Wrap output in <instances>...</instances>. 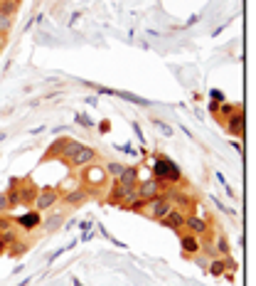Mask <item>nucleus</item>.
Here are the masks:
<instances>
[{
  "label": "nucleus",
  "mask_w": 256,
  "mask_h": 286,
  "mask_svg": "<svg viewBox=\"0 0 256 286\" xmlns=\"http://www.w3.org/2000/svg\"><path fill=\"white\" fill-rule=\"evenodd\" d=\"M153 178L160 180L163 185H180L182 183V171L177 168V163L170 161L168 156H155V163H153Z\"/></svg>",
  "instance_id": "1"
},
{
  "label": "nucleus",
  "mask_w": 256,
  "mask_h": 286,
  "mask_svg": "<svg viewBox=\"0 0 256 286\" xmlns=\"http://www.w3.org/2000/svg\"><path fill=\"white\" fill-rule=\"evenodd\" d=\"M170 210H172L170 198H168L165 193H160V195H155V198H150V200H148L145 210H143V217H150V220H163Z\"/></svg>",
  "instance_id": "2"
},
{
  "label": "nucleus",
  "mask_w": 256,
  "mask_h": 286,
  "mask_svg": "<svg viewBox=\"0 0 256 286\" xmlns=\"http://www.w3.org/2000/svg\"><path fill=\"white\" fill-rule=\"evenodd\" d=\"M82 143L74 141V138H59V141H55L50 148H47V153H45V158H59V161H64L67 163V158L79 148Z\"/></svg>",
  "instance_id": "3"
},
{
  "label": "nucleus",
  "mask_w": 256,
  "mask_h": 286,
  "mask_svg": "<svg viewBox=\"0 0 256 286\" xmlns=\"http://www.w3.org/2000/svg\"><path fill=\"white\" fill-rule=\"evenodd\" d=\"M96 161V148H91V146H79L69 158H67V163L64 166H69V168H86V166H91Z\"/></svg>",
  "instance_id": "4"
},
{
  "label": "nucleus",
  "mask_w": 256,
  "mask_h": 286,
  "mask_svg": "<svg viewBox=\"0 0 256 286\" xmlns=\"http://www.w3.org/2000/svg\"><path fill=\"white\" fill-rule=\"evenodd\" d=\"M57 202H59V190L57 188H40L37 195H35L32 207H35L37 212H50Z\"/></svg>",
  "instance_id": "5"
},
{
  "label": "nucleus",
  "mask_w": 256,
  "mask_h": 286,
  "mask_svg": "<svg viewBox=\"0 0 256 286\" xmlns=\"http://www.w3.org/2000/svg\"><path fill=\"white\" fill-rule=\"evenodd\" d=\"M13 225L18 229H23V232H35V229H40V225H42V212L28 210V212L13 217Z\"/></svg>",
  "instance_id": "6"
},
{
  "label": "nucleus",
  "mask_w": 256,
  "mask_h": 286,
  "mask_svg": "<svg viewBox=\"0 0 256 286\" xmlns=\"http://www.w3.org/2000/svg\"><path fill=\"white\" fill-rule=\"evenodd\" d=\"M185 220H187V212L172 207L170 212H168L163 220H158V222H160L163 227H168L170 232H175V234H180V232H185Z\"/></svg>",
  "instance_id": "7"
},
{
  "label": "nucleus",
  "mask_w": 256,
  "mask_h": 286,
  "mask_svg": "<svg viewBox=\"0 0 256 286\" xmlns=\"http://www.w3.org/2000/svg\"><path fill=\"white\" fill-rule=\"evenodd\" d=\"M163 190H165V185H163L160 180H155V178H148V180H138V185H136V195H138L141 200H150V198L160 195Z\"/></svg>",
  "instance_id": "8"
},
{
  "label": "nucleus",
  "mask_w": 256,
  "mask_h": 286,
  "mask_svg": "<svg viewBox=\"0 0 256 286\" xmlns=\"http://www.w3.org/2000/svg\"><path fill=\"white\" fill-rule=\"evenodd\" d=\"M180 247H182V254L185 257H195V254L202 252L199 237H195L192 232H180Z\"/></svg>",
  "instance_id": "9"
},
{
  "label": "nucleus",
  "mask_w": 256,
  "mask_h": 286,
  "mask_svg": "<svg viewBox=\"0 0 256 286\" xmlns=\"http://www.w3.org/2000/svg\"><path fill=\"white\" fill-rule=\"evenodd\" d=\"M35 195H37V185L32 183V178H25L23 183H18V198L23 207H30L35 202Z\"/></svg>",
  "instance_id": "10"
},
{
  "label": "nucleus",
  "mask_w": 256,
  "mask_h": 286,
  "mask_svg": "<svg viewBox=\"0 0 256 286\" xmlns=\"http://www.w3.org/2000/svg\"><path fill=\"white\" fill-rule=\"evenodd\" d=\"M89 190L86 188H74V190H69V193H64V195H59V202H64V205H69V207H79V205H84L89 200Z\"/></svg>",
  "instance_id": "11"
},
{
  "label": "nucleus",
  "mask_w": 256,
  "mask_h": 286,
  "mask_svg": "<svg viewBox=\"0 0 256 286\" xmlns=\"http://www.w3.org/2000/svg\"><path fill=\"white\" fill-rule=\"evenodd\" d=\"M224 128H227L229 136L241 138V133H244V111H241V109H239V111H234V114L224 121Z\"/></svg>",
  "instance_id": "12"
},
{
  "label": "nucleus",
  "mask_w": 256,
  "mask_h": 286,
  "mask_svg": "<svg viewBox=\"0 0 256 286\" xmlns=\"http://www.w3.org/2000/svg\"><path fill=\"white\" fill-rule=\"evenodd\" d=\"M185 229L192 232L195 237H204V234L209 232V222L202 220V217H197V215H187V220H185Z\"/></svg>",
  "instance_id": "13"
},
{
  "label": "nucleus",
  "mask_w": 256,
  "mask_h": 286,
  "mask_svg": "<svg viewBox=\"0 0 256 286\" xmlns=\"http://www.w3.org/2000/svg\"><path fill=\"white\" fill-rule=\"evenodd\" d=\"M84 180L86 183H91V185H104L106 183V171H104V166L99 168V166H86L84 168Z\"/></svg>",
  "instance_id": "14"
},
{
  "label": "nucleus",
  "mask_w": 256,
  "mask_h": 286,
  "mask_svg": "<svg viewBox=\"0 0 256 286\" xmlns=\"http://www.w3.org/2000/svg\"><path fill=\"white\" fill-rule=\"evenodd\" d=\"M52 210H55V207H52ZM62 225H64V212L55 210V212H50V215L42 220V225H40V227L45 229V232H50V234H52V232H57Z\"/></svg>",
  "instance_id": "15"
},
{
  "label": "nucleus",
  "mask_w": 256,
  "mask_h": 286,
  "mask_svg": "<svg viewBox=\"0 0 256 286\" xmlns=\"http://www.w3.org/2000/svg\"><path fill=\"white\" fill-rule=\"evenodd\" d=\"M114 96L123 99V101H128V104H136V106H141V109H145V106L153 104V101L143 99V96H138V94H131V91H114Z\"/></svg>",
  "instance_id": "16"
},
{
  "label": "nucleus",
  "mask_w": 256,
  "mask_h": 286,
  "mask_svg": "<svg viewBox=\"0 0 256 286\" xmlns=\"http://www.w3.org/2000/svg\"><path fill=\"white\" fill-rule=\"evenodd\" d=\"M212 247H214V254H219V257H227L229 252H231V244H229L227 234H222V232L214 237V244Z\"/></svg>",
  "instance_id": "17"
},
{
  "label": "nucleus",
  "mask_w": 256,
  "mask_h": 286,
  "mask_svg": "<svg viewBox=\"0 0 256 286\" xmlns=\"http://www.w3.org/2000/svg\"><path fill=\"white\" fill-rule=\"evenodd\" d=\"M229 257V254H227ZM227 257H214L209 264H207V269H209V274L212 276H222L224 271H227Z\"/></svg>",
  "instance_id": "18"
},
{
  "label": "nucleus",
  "mask_w": 256,
  "mask_h": 286,
  "mask_svg": "<svg viewBox=\"0 0 256 286\" xmlns=\"http://www.w3.org/2000/svg\"><path fill=\"white\" fill-rule=\"evenodd\" d=\"M104 171H106V175H109L111 180H118V178L123 175V171H126V163H118V161H109V163H104Z\"/></svg>",
  "instance_id": "19"
},
{
  "label": "nucleus",
  "mask_w": 256,
  "mask_h": 286,
  "mask_svg": "<svg viewBox=\"0 0 256 286\" xmlns=\"http://www.w3.org/2000/svg\"><path fill=\"white\" fill-rule=\"evenodd\" d=\"M28 249H30V244H28V242H23V239H15L10 247H5V252H8L10 257H23Z\"/></svg>",
  "instance_id": "20"
},
{
  "label": "nucleus",
  "mask_w": 256,
  "mask_h": 286,
  "mask_svg": "<svg viewBox=\"0 0 256 286\" xmlns=\"http://www.w3.org/2000/svg\"><path fill=\"white\" fill-rule=\"evenodd\" d=\"M239 109H241L239 104H229V101H222V104H219V109H217V114H214V116H219V118H224V121H227L229 116L234 114V111H239Z\"/></svg>",
  "instance_id": "21"
},
{
  "label": "nucleus",
  "mask_w": 256,
  "mask_h": 286,
  "mask_svg": "<svg viewBox=\"0 0 256 286\" xmlns=\"http://www.w3.org/2000/svg\"><path fill=\"white\" fill-rule=\"evenodd\" d=\"M18 8H20V3H13V0H0V15H10V18H15Z\"/></svg>",
  "instance_id": "22"
},
{
  "label": "nucleus",
  "mask_w": 256,
  "mask_h": 286,
  "mask_svg": "<svg viewBox=\"0 0 256 286\" xmlns=\"http://www.w3.org/2000/svg\"><path fill=\"white\" fill-rule=\"evenodd\" d=\"M13 215H8V212H0V234L3 232H8V229H13Z\"/></svg>",
  "instance_id": "23"
},
{
  "label": "nucleus",
  "mask_w": 256,
  "mask_h": 286,
  "mask_svg": "<svg viewBox=\"0 0 256 286\" xmlns=\"http://www.w3.org/2000/svg\"><path fill=\"white\" fill-rule=\"evenodd\" d=\"M13 30V18L10 15H0V37H5Z\"/></svg>",
  "instance_id": "24"
},
{
  "label": "nucleus",
  "mask_w": 256,
  "mask_h": 286,
  "mask_svg": "<svg viewBox=\"0 0 256 286\" xmlns=\"http://www.w3.org/2000/svg\"><path fill=\"white\" fill-rule=\"evenodd\" d=\"M145 205H148V200H141V198H138L136 202H131V205H128V210H131V212H138V215H143Z\"/></svg>",
  "instance_id": "25"
},
{
  "label": "nucleus",
  "mask_w": 256,
  "mask_h": 286,
  "mask_svg": "<svg viewBox=\"0 0 256 286\" xmlns=\"http://www.w3.org/2000/svg\"><path fill=\"white\" fill-rule=\"evenodd\" d=\"M77 121H79V126H84V128H91V126H94V121L86 114H77Z\"/></svg>",
  "instance_id": "26"
},
{
  "label": "nucleus",
  "mask_w": 256,
  "mask_h": 286,
  "mask_svg": "<svg viewBox=\"0 0 256 286\" xmlns=\"http://www.w3.org/2000/svg\"><path fill=\"white\" fill-rule=\"evenodd\" d=\"M155 128H158L160 133H165V136H170V133H172V128L165 123V121H155Z\"/></svg>",
  "instance_id": "27"
},
{
  "label": "nucleus",
  "mask_w": 256,
  "mask_h": 286,
  "mask_svg": "<svg viewBox=\"0 0 256 286\" xmlns=\"http://www.w3.org/2000/svg\"><path fill=\"white\" fill-rule=\"evenodd\" d=\"M0 212H8V195L0 193Z\"/></svg>",
  "instance_id": "28"
},
{
  "label": "nucleus",
  "mask_w": 256,
  "mask_h": 286,
  "mask_svg": "<svg viewBox=\"0 0 256 286\" xmlns=\"http://www.w3.org/2000/svg\"><path fill=\"white\" fill-rule=\"evenodd\" d=\"M219 104H222V101H209V104H207V109H209L212 114H217V109H219Z\"/></svg>",
  "instance_id": "29"
},
{
  "label": "nucleus",
  "mask_w": 256,
  "mask_h": 286,
  "mask_svg": "<svg viewBox=\"0 0 256 286\" xmlns=\"http://www.w3.org/2000/svg\"><path fill=\"white\" fill-rule=\"evenodd\" d=\"M133 131H136V136H138V141H145V138H143V131H141V126H138V123H133Z\"/></svg>",
  "instance_id": "30"
},
{
  "label": "nucleus",
  "mask_w": 256,
  "mask_h": 286,
  "mask_svg": "<svg viewBox=\"0 0 256 286\" xmlns=\"http://www.w3.org/2000/svg\"><path fill=\"white\" fill-rule=\"evenodd\" d=\"M91 225H94L91 220H84V222H79V227L84 229V232H86V229H91Z\"/></svg>",
  "instance_id": "31"
},
{
  "label": "nucleus",
  "mask_w": 256,
  "mask_h": 286,
  "mask_svg": "<svg viewBox=\"0 0 256 286\" xmlns=\"http://www.w3.org/2000/svg\"><path fill=\"white\" fill-rule=\"evenodd\" d=\"M199 20V15H192V18H190V20H187V23H185V25H187V28H190V25H195V23H197Z\"/></svg>",
  "instance_id": "32"
},
{
  "label": "nucleus",
  "mask_w": 256,
  "mask_h": 286,
  "mask_svg": "<svg viewBox=\"0 0 256 286\" xmlns=\"http://www.w3.org/2000/svg\"><path fill=\"white\" fill-rule=\"evenodd\" d=\"M231 148H234V151H241V143H239V138H234V141H231Z\"/></svg>",
  "instance_id": "33"
},
{
  "label": "nucleus",
  "mask_w": 256,
  "mask_h": 286,
  "mask_svg": "<svg viewBox=\"0 0 256 286\" xmlns=\"http://www.w3.org/2000/svg\"><path fill=\"white\" fill-rule=\"evenodd\" d=\"M121 151H126V153H136V148H133V146H121Z\"/></svg>",
  "instance_id": "34"
},
{
  "label": "nucleus",
  "mask_w": 256,
  "mask_h": 286,
  "mask_svg": "<svg viewBox=\"0 0 256 286\" xmlns=\"http://www.w3.org/2000/svg\"><path fill=\"white\" fill-rule=\"evenodd\" d=\"M217 180H219V183H222V185H229V183H227V178H224V175H222V173H217Z\"/></svg>",
  "instance_id": "35"
},
{
  "label": "nucleus",
  "mask_w": 256,
  "mask_h": 286,
  "mask_svg": "<svg viewBox=\"0 0 256 286\" xmlns=\"http://www.w3.org/2000/svg\"><path fill=\"white\" fill-rule=\"evenodd\" d=\"M0 254H5V242H3V234H0Z\"/></svg>",
  "instance_id": "36"
},
{
  "label": "nucleus",
  "mask_w": 256,
  "mask_h": 286,
  "mask_svg": "<svg viewBox=\"0 0 256 286\" xmlns=\"http://www.w3.org/2000/svg\"><path fill=\"white\" fill-rule=\"evenodd\" d=\"M3 47H5V37H0V52H3Z\"/></svg>",
  "instance_id": "37"
},
{
  "label": "nucleus",
  "mask_w": 256,
  "mask_h": 286,
  "mask_svg": "<svg viewBox=\"0 0 256 286\" xmlns=\"http://www.w3.org/2000/svg\"><path fill=\"white\" fill-rule=\"evenodd\" d=\"M3 141H5V133H0V143H3Z\"/></svg>",
  "instance_id": "38"
},
{
  "label": "nucleus",
  "mask_w": 256,
  "mask_h": 286,
  "mask_svg": "<svg viewBox=\"0 0 256 286\" xmlns=\"http://www.w3.org/2000/svg\"><path fill=\"white\" fill-rule=\"evenodd\" d=\"M13 3H20V0H13Z\"/></svg>",
  "instance_id": "39"
}]
</instances>
